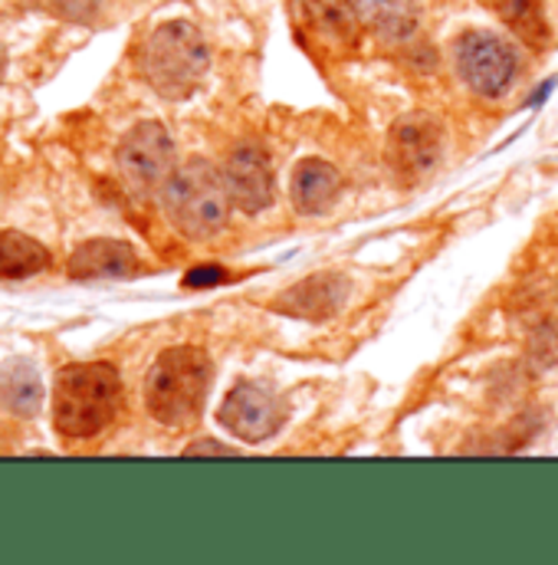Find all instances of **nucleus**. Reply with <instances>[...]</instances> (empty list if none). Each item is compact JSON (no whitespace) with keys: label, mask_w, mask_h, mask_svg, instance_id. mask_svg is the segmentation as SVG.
<instances>
[{"label":"nucleus","mask_w":558,"mask_h":565,"mask_svg":"<svg viewBox=\"0 0 558 565\" xmlns=\"http://www.w3.org/2000/svg\"><path fill=\"white\" fill-rule=\"evenodd\" d=\"M122 408V379L109 362H76L56 372L53 427L66 440L99 437Z\"/></svg>","instance_id":"nucleus-1"},{"label":"nucleus","mask_w":558,"mask_h":565,"mask_svg":"<svg viewBox=\"0 0 558 565\" xmlns=\"http://www.w3.org/2000/svg\"><path fill=\"white\" fill-rule=\"evenodd\" d=\"M164 214L171 227L187 241H211L230 221V191L224 171L207 158H187L174 168L171 181L161 191Z\"/></svg>","instance_id":"nucleus-2"},{"label":"nucleus","mask_w":558,"mask_h":565,"mask_svg":"<svg viewBox=\"0 0 558 565\" xmlns=\"http://www.w3.org/2000/svg\"><path fill=\"white\" fill-rule=\"evenodd\" d=\"M214 365L194 345H174L154 359L144 375V408L164 427H187L201 418Z\"/></svg>","instance_id":"nucleus-3"},{"label":"nucleus","mask_w":558,"mask_h":565,"mask_svg":"<svg viewBox=\"0 0 558 565\" xmlns=\"http://www.w3.org/2000/svg\"><path fill=\"white\" fill-rule=\"evenodd\" d=\"M211 66L201 30L187 20L161 23L141 46L139 70L144 83L164 99H187L197 93Z\"/></svg>","instance_id":"nucleus-4"},{"label":"nucleus","mask_w":558,"mask_h":565,"mask_svg":"<svg viewBox=\"0 0 558 565\" xmlns=\"http://www.w3.org/2000/svg\"><path fill=\"white\" fill-rule=\"evenodd\" d=\"M453 63L460 79L483 99H500L519 73L513 43L490 30H466L453 46Z\"/></svg>","instance_id":"nucleus-5"},{"label":"nucleus","mask_w":558,"mask_h":565,"mask_svg":"<svg viewBox=\"0 0 558 565\" xmlns=\"http://www.w3.org/2000/svg\"><path fill=\"white\" fill-rule=\"evenodd\" d=\"M116 164L136 194H161L178 168L174 141L161 122H139L119 141Z\"/></svg>","instance_id":"nucleus-6"},{"label":"nucleus","mask_w":558,"mask_h":565,"mask_svg":"<svg viewBox=\"0 0 558 565\" xmlns=\"http://www.w3.org/2000/svg\"><path fill=\"white\" fill-rule=\"evenodd\" d=\"M362 10L355 0H296V26L322 56H348L362 40Z\"/></svg>","instance_id":"nucleus-7"},{"label":"nucleus","mask_w":558,"mask_h":565,"mask_svg":"<svg viewBox=\"0 0 558 565\" xmlns=\"http://www.w3.org/2000/svg\"><path fill=\"white\" fill-rule=\"evenodd\" d=\"M443 151V132L430 116H405L391 126L385 141V164L401 184H415L433 164L440 161Z\"/></svg>","instance_id":"nucleus-8"},{"label":"nucleus","mask_w":558,"mask_h":565,"mask_svg":"<svg viewBox=\"0 0 558 565\" xmlns=\"http://www.w3.org/2000/svg\"><path fill=\"white\" fill-rule=\"evenodd\" d=\"M217 422L244 444H260V440H270L282 427V405L273 392L254 382H240L221 402Z\"/></svg>","instance_id":"nucleus-9"},{"label":"nucleus","mask_w":558,"mask_h":565,"mask_svg":"<svg viewBox=\"0 0 558 565\" xmlns=\"http://www.w3.org/2000/svg\"><path fill=\"white\" fill-rule=\"evenodd\" d=\"M224 181H227L234 207L244 214H260L273 204V191H277L273 161L267 151L254 145H240L230 151L224 164Z\"/></svg>","instance_id":"nucleus-10"},{"label":"nucleus","mask_w":558,"mask_h":565,"mask_svg":"<svg viewBox=\"0 0 558 565\" xmlns=\"http://www.w3.org/2000/svg\"><path fill=\"white\" fill-rule=\"evenodd\" d=\"M139 270V254L112 237H96L79 244L66 264V274L73 280H132Z\"/></svg>","instance_id":"nucleus-11"},{"label":"nucleus","mask_w":558,"mask_h":565,"mask_svg":"<svg viewBox=\"0 0 558 565\" xmlns=\"http://www.w3.org/2000/svg\"><path fill=\"white\" fill-rule=\"evenodd\" d=\"M345 299H348V280H342L339 274H315L279 292L273 309L299 319H329L345 306Z\"/></svg>","instance_id":"nucleus-12"},{"label":"nucleus","mask_w":558,"mask_h":565,"mask_svg":"<svg viewBox=\"0 0 558 565\" xmlns=\"http://www.w3.org/2000/svg\"><path fill=\"white\" fill-rule=\"evenodd\" d=\"M339 191H342V174L335 164H329L322 158H302L292 168L289 198H292V207L299 214L319 217V214L332 211L339 201Z\"/></svg>","instance_id":"nucleus-13"},{"label":"nucleus","mask_w":558,"mask_h":565,"mask_svg":"<svg viewBox=\"0 0 558 565\" xmlns=\"http://www.w3.org/2000/svg\"><path fill=\"white\" fill-rule=\"evenodd\" d=\"M0 402L17 418H36L43 408V379L33 362L10 359L0 369Z\"/></svg>","instance_id":"nucleus-14"},{"label":"nucleus","mask_w":558,"mask_h":565,"mask_svg":"<svg viewBox=\"0 0 558 565\" xmlns=\"http://www.w3.org/2000/svg\"><path fill=\"white\" fill-rule=\"evenodd\" d=\"M50 250L20 231H0V280H26L50 270Z\"/></svg>","instance_id":"nucleus-15"},{"label":"nucleus","mask_w":558,"mask_h":565,"mask_svg":"<svg viewBox=\"0 0 558 565\" xmlns=\"http://www.w3.org/2000/svg\"><path fill=\"white\" fill-rule=\"evenodd\" d=\"M496 17L533 50H546L552 40L549 17L543 10V0H490Z\"/></svg>","instance_id":"nucleus-16"},{"label":"nucleus","mask_w":558,"mask_h":565,"mask_svg":"<svg viewBox=\"0 0 558 565\" xmlns=\"http://www.w3.org/2000/svg\"><path fill=\"white\" fill-rule=\"evenodd\" d=\"M362 17L385 36L401 40L418 23V0H355Z\"/></svg>","instance_id":"nucleus-17"},{"label":"nucleus","mask_w":558,"mask_h":565,"mask_svg":"<svg viewBox=\"0 0 558 565\" xmlns=\"http://www.w3.org/2000/svg\"><path fill=\"white\" fill-rule=\"evenodd\" d=\"M99 3H103V0H56V10H60L66 20L89 23V20L99 13Z\"/></svg>","instance_id":"nucleus-18"},{"label":"nucleus","mask_w":558,"mask_h":565,"mask_svg":"<svg viewBox=\"0 0 558 565\" xmlns=\"http://www.w3.org/2000/svg\"><path fill=\"white\" fill-rule=\"evenodd\" d=\"M197 454H237V450L221 440H197V444L184 447V457H197Z\"/></svg>","instance_id":"nucleus-19"},{"label":"nucleus","mask_w":558,"mask_h":565,"mask_svg":"<svg viewBox=\"0 0 558 565\" xmlns=\"http://www.w3.org/2000/svg\"><path fill=\"white\" fill-rule=\"evenodd\" d=\"M227 277L224 270H217V267H207V270H194V274H187V280H184V286H211V282H221Z\"/></svg>","instance_id":"nucleus-20"},{"label":"nucleus","mask_w":558,"mask_h":565,"mask_svg":"<svg viewBox=\"0 0 558 565\" xmlns=\"http://www.w3.org/2000/svg\"><path fill=\"white\" fill-rule=\"evenodd\" d=\"M3 70H7V53H3V46H0V79H3Z\"/></svg>","instance_id":"nucleus-21"}]
</instances>
